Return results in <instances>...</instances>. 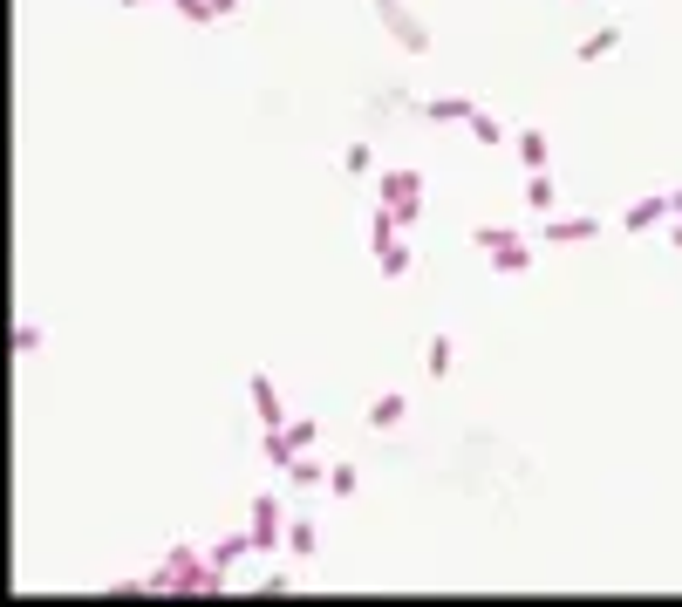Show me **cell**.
Segmentation results:
<instances>
[{"instance_id": "9c48e42d", "label": "cell", "mask_w": 682, "mask_h": 607, "mask_svg": "<svg viewBox=\"0 0 682 607\" xmlns=\"http://www.w3.org/2000/svg\"><path fill=\"white\" fill-rule=\"evenodd\" d=\"M205 553H212V567H239V560H253L260 546H253V532H226V539H212Z\"/></svg>"}, {"instance_id": "e0dca14e", "label": "cell", "mask_w": 682, "mask_h": 607, "mask_svg": "<svg viewBox=\"0 0 682 607\" xmlns=\"http://www.w3.org/2000/svg\"><path fill=\"white\" fill-rule=\"evenodd\" d=\"M376 266H382V273H389V280H403V273L417 266V253H410L403 239H389V246H376Z\"/></svg>"}, {"instance_id": "6da1fadb", "label": "cell", "mask_w": 682, "mask_h": 607, "mask_svg": "<svg viewBox=\"0 0 682 607\" xmlns=\"http://www.w3.org/2000/svg\"><path fill=\"white\" fill-rule=\"evenodd\" d=\"M376 21H382V35L396 41L403 55H430V48H437V28H430L423 14H410L403 0H376Z\"/></svg>"}, {"instance_id": "9a60e30c", "label": "cell", "mask_w": 682, "mask_h": 607, "mask_svg": "<svg viewBox=\"0 0 682 607\" xmlns=\"http://www.w3.org/2000/svg\"><path fill=\"white\" fill-rule=\"evenodd\" d=\"M451 362H457V342H451V335H430V342H423V369H430L437 382L451 376Z\"/></svg>"}, {"instance_id": "ac0fdd59", "label": "cell", "mask_w": 682, "mask_h": 607, "mask_svg": "<svg viewBox=\"0 0 682 607\" xmlns=\"http://www.w3.org/2000/svg\"><path fill=\"white\" fill-rule=\"evenodd\" d=\"M464 130H471V144H485V151H492V144H505V123H498L492 110H471V123H464Z\"/></svg>"}, {"instance_id": "ffe728a7", "label": "cell", "mask_w": 682, "mask_h": 607, "mask_svg": "<svg viewBox=\"0 0 682 607\" xmlns=\"http://www.w3.org/2000/svg\"><path fill=\"white\" fill-rule=\"evenodd\" d=\"M328 492L355 498V492H362V471H355V464H328Z\"/></svg>"}, {"instance_id": "52a82bcc", "label": "cell", "mask_w": 682, "mask_h": 607, "mask_svg": "<svg viewBox=\"0 0 682 607\" xmlns=\"http://www.w3.org/2000/svg\"><path fill=\"white\" fill-rule=\"evenodd\" d=\"M669 212H676V205H669V198H655V191H642V198H635V205H628V212H621V232H635V239H642V232H655V226H669Z\"/></svg>"}, {"instance_id": "cb8c5ba5", "label": "cell", "mask_w": 682, "mask_h": 607, "mask_svg": "<svg viewBox=\"0 0 682 607\" xmlns=\"http://www.w3.org/2000/svg\"><path fill=\"white\" fill-rule=\"evenodd\" d=\"M669 246H676V253H682V219H676V226H669Z\"/></svg>"}, {"instance_id": "44dd1931", "label": "cell", "mask_w": 682, "mask_h": 607, "mask_svg": "<svg viewBox=\"0 0 682 607\" xmlns=\"http://www.w3.org/2000/svg\"><path fill=\"white\" fill-rule=\"evenodd\" d=\"M171 7L185 14L191 28H212V21H219V7H212V0H171Z\"/></svg>"}, {"instance_id": "8fae6325", "label": "cell", "mask_w": 682, "mask_h": 607, "mask_svg": "<svg viewBox=\"0 0 682 607\" xmlns=\"http://www.w3.org/2000/svg\"><path fill=\"white\" fill-rule=\"evenodd\" d=\"M553 198H560V185H553V164H546V171H526V205L539 212V219L553 212Z\"/></svg>"}, {"instance_id": "3957f363", "label": "cell", "mask_w": 682, "mask_h": 607, "mask_svg": "<svg viewBox=\"0 0 682 607\" xmlns=\"http://www.w3.org/2000/svg\"><path fill=\"white\" fill-rule=\"evenodd\" d=\"M471 239H478V253H485L498 273H526V266H532V246H526L512 226H478Z\"/></svg>"}, {"instance_id": "2e32d148", "label": "cell", "mask_w": 682, "mask_h": 607, "mask_svg": "<svg viewBox=\"0 0 682 607\" xmlns=\"http://www.w3.org/2000/svg\"><path fill=\"white\" fill-rule=\"evenodd\" d=\"M287 553H294V560H314V553H321V532H314V519H287Z\"/></svg>"}, {"instance_id": "ba28073f", "label": "cell", "mask_w": 682, "mask_h": 607, "mask_svg": "<svg viewBox=\"0 0 682 607\" xmlns=\"http://www.w3.org/2000/svg\"><path fill=\"white\" fill-rule=\"evenodd\" d=\"M287 485H294V492H328V457H294V464H287Z\"/></svg>"}, {"instance_id": "277c9868", "label": "cell", "mask_w": 682, "mask_h": 607, "mask_svg": "<svg viewBox=\"0 0 682 607\" xmlns=\"http://www.w3.org/2000/svg\"><path fill=\"white\" fill-rule=\"evenodd\" d=\"M253 546H260V553H273V546H287V505H280V498L273 492H260L253 498Z\"/></svg>"}, {"instance_id": "30bf717a", "label": "cell", "mask_w": 682, "mask_h": 607, "mask_svg": "<svg viewBox=\"0 0 682 607\" xmlns=\"http://www.w3.org/2000/svg\"><path fill=\"white\" fill-rule=\"evenodd\" d=\"M614 48H621V21H601L594 35H580L573 55H580V62H601V55H614Z\"/></svg>"}, {"instance_id": "7402d4cb", "label": "cell", "mask_w": 682, "mask_h": 607, "mask_svg": "<svg viewBox=\"0 0 682 607\" xmlns=\"http://www.w3.org/2000/svg\"><path fill=\"white\" fill-rule=\"evenodd\" d=\"M41 348V328L35 321H14V355H35Z\"/></svg>"}, {"instance_id": "7c38bea8", "label": "cell", "mask_w": 682, "mask_h": 607, "mask_svg": "<svg viewBox=\"0 0 682 607\" xmlns=\"http://www.w3.org/2000/svg\"><path fill=\"white\" fill-rule=\"evenodd\" d=\"M403 410H410V403H403L396 389H382V396L369 403V410H362V417H369V430H396V423H403Z\"/></svg>"}, {"instance_id": "d4e9b609", "label": "cell", "mask_w": 682, "mask_h": 607, "mask_svg": "<svg viewBox=\"0 0 682 607\" xmlns=\"http://www.w3.org/2000/svg\"><path fill=\"white\" fill-rule=\"evenodd\" d=\"M116 7H151V0H116Z\"/></svg>"}, {"instance_id": "603a6c76", "label": "cell", "mask_w": 682, "mask_h": 607, "mask_svg": "<svg viewBox=\"0 0 682 607\" xmlns=\"http://www.w3.org/2000/svg\"><path fill=\"white\" fill-rule=\"evenodd\" d=\"M287 587H294L287 573H260V580H253V594H260V601H273V594H287Z\"/></svg>"}, {"instance_id": "7a4b0ae2", "label": "cell", "mask_w": 682, "mask_h": 607, "mask_svg": "<svg viewBox=\"0 0 682 607\" xmlns=\"http://www.w3.org/2000/svg\"><path fill=\"white\" fill-rule=\"evenodd\" d=\"M376 205H389L403 226H417L423 219V178L410 171V164H389V171L376 178Z\"/></svg>"}, {"instance_id": "5bb4252c", "label": "cell", "mask_w": 682, "mask_h": 607, "mask_svg": "<svg viewBox=\"0 0 682 607\" xmlns=\"http://www.w3.org/2000/svg\"><path fill=\"white\" fill-rule=\"evenodd\" d=\"M512 144H519V164H526V171H546V164H553V144H546V130H519Z\"/></svg>"}, {"instance_id": "5b68a950", "label": "cell", "mask_w": 682, "mask_h": 607, "mask_svg": "<svg viewBox=\"0 0 682 607\" xmlns=\"http://www.w3.org/2000/svg\"><path fill=\"white\" fill-rule=\"evenodd\" d=\"M594 232H601L594 212H546V232H539V239H546V246H580V239H594Z\"/></svg>"}, {"instance_id": "d6986e66", "label": "cell", "mask_w": 682, "mask_h": 607, "mask_svg": "<svg viewBox=\"0 0 682 607\" xmlns=\"http://www.w3.org/2000/svg\"><path fill=\"white\" fill-rule=\"evenodd\" d=\"M341 171H348V178H369V171H376V151H369V144L355 137V144L341 151Z\"/></svg>"}, {"instance_id": "8992f818", "label": "cell", "mask_w": 682, "mask_h": 607, "mask_svg": "<svg viewBox=\"0 0 682 607\" xmlns=\"http://www.w3.org/2000/svg\"><path fill=\"white\" fill-rule=\"evenodd\" d=\"M246 396H253V417H260V430H280V423H287V403H280V389H273V376H266V369H253Z\"/></svg>"}, {"instance_id": "4fadbf2b", "label": "cell", "mask_w": 682, "mask_h": 607, "mask_svg": "<svg viewBox=\"0 0 682 607\" xmlns=\"http://www.w3.org/2000/svg\"><path fill=\"white\" fill-rule=\"evenodd\" d=\"M471 110H478L471 96H430V103H423L430 123H471Z\"/></svg>"}]
</instances>
